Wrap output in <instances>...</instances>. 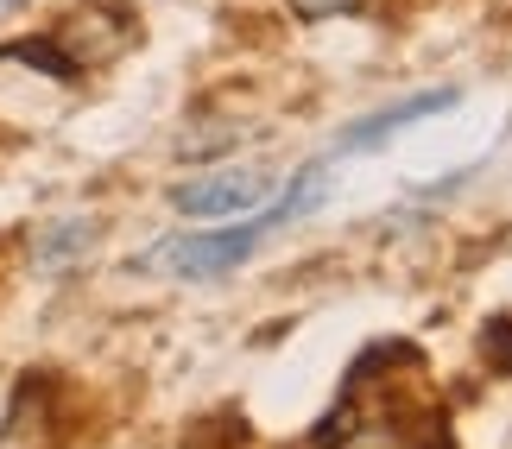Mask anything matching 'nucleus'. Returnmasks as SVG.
Returning <instances> with one entry per match:
<instances>
[{"mask_svg":"<svg viewBox=\"0 0 512 449\" xmlns=\"http://www.w3.org/2000/svg\"><path fill=\"white\" fill-rule=\"evenodd\" d=\"M298 19H336V13H361L367 0H285Z\"/></svg>","mask_w":512,"mask_h":449,"instance_id":"9","label":"nucleus"},{"mask_svg":"<svg viewBox=\"0 0 512 449\" xmlns=\"http://www.w3.org/2000/svg\"><path fill=\"white\" fill-rule=\"evenodd\" d=\"M0 57H7V64H32V70H45L51 83H70V57L57 51V38H19V45H0Z\"/></svg>","mask_w":512,"mask_h":449,"instance_id":"6","label":"nucleus"},{"mask_svg":"<svg viewBox=\"0 0 512 449\" xmlns=\"http://www.w3.org/2000/svg\"><path fill=\"white\" fill-rule=\"evenodd\" d=\"M51 38H57V51L70 57V70L83 76V70H102L121 51L140 45V19H133L127 7H114V0H89V7H76V13L57 19Z\"/></svg>","mask_w":512,"mask_h":449,"instance_id":"3","label":"nucleus"},{"mask_svg":"<svg viewBox=\"0 0 512 449\" xmlns=\"http://www.w3.org/2000/svg\"><path fill=\"white\" fill-rule=\"evenodd\" d=\"M7 7H26V0H7Z\"/></svg>","mask_w":512,"mask_h":449,"instance_id":"10","label":"nucleus"},{"mask_svg":"<svg viewBox=\"0 0 512 449\" xmlns=\"http://www.w3.org/2000/svg\"><path fill=\"white\" fill-rule=\"evenodd\" d=\"M323 449H449V424L437 405H411V399L367 405L348 386L342 412L323 424Z\"/></svg>","mask_w":512,"mask_h":449,"instance_id":"1","label":"nucleus"},{"mask_svg":"<svg viewBox=\"0 0 512 449\" xmlns=\"http://www.w3.org/2000/svg\"><path fill=\"white\" fill-rule=\"evenodd\" d=\"M89 241H95V222H57V228H45V241H38V266H64L76 253H89Z\"/></svg>","mask_w":512,"mask_h":449,"instance_id":"7","label":"nucleus"},{"mask_svg":"<svg viewBox=\"0 0 512 449\" xmlns=\"http://www.w3.org/2000/svg\"><path fill=\"white\" fill-rule=\"evenodd\" d=\"M481 361L494 367V374H512V317H494L481 329Z\"/></svg>","mask_w":512,"mask_h":449,"instance_id":"8","label":"nucleus"},{"mask_svg":"<svg viewBox=\"0 0 512 449\" xmlns=\"http://www.w3.org/2000/svg\"><path fill=\"white\" fill-rule=\"evenodd\" d=\"M272 178L266 171H215V178H196V184H177L171 190V209L177 216H196V222H222V216H247V209L266 203Z\"/></svg>","mask_w":512,"mask_h":449,"instance_id":"4","label":"nucleus"},{"mask_svg":"<svg viewBox=\"0 0 512 449\" xmlns=\"http://www.w3.org/2000/svg\"><path fill=\"white\" fill-rule=\"evenodd\" d=\"M272 228H285V222L272 216V209H260V216L209 228V234H165V241L146 247L133 266L140 272H171V279H215V272H234L241 260H253Z\"/></svg>","mask_w":512,"mask_h":449,"instance_id":"2","label":"nucleus"},{"mask_svg":"<svg viewBox=\"0 0 512 449\" xmlns=\"http://www.w3.org/2000/svg\"><path fill=\"white\" fill-rule=\"evenodd\" d=\"M462 95L456 89H424V95H411V102H399V108H380V114H367V121H354L348 133H342V146L336 152H373L380 140H392L405 121H424V114H443V108H456Z\"/></svg>","mask_w":512,"mask_h":449,"instance_id":"5","label":"nucleus"}]
</instances>
